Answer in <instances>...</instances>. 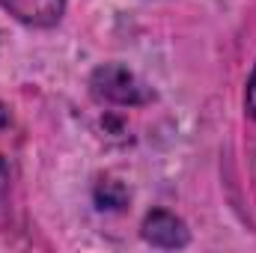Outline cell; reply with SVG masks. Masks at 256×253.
<instances>
[{
  "instance_id": "cell-5",
  "label": "cell",
  "mask_w": 256,
  "mask_h": 253,
  "mask_svg": "<svg viewBox=\"0 0 256 253\" xmlns=\"http://www.w3.org/2000/svg\"><path fill=\"white\" fill-rule=\"evenodd\" d=\"M0 126H6V108L0 104Z\"/></svg>"
},
{
  "instance_id": "cell-1",
  "label": "cell",
  "mask_w": 256,
  "mask_h": 253,
  "mask_svg": "<svg viewBox=\"0 0 256 253\" xmlns=\"http://www.w3.org/2000/svg\"><path fill=\"white\" fill-rule=\"evenodd\" d=\"M90 86L98 102H110V104H143L149 98V90L137 80V74L116 63L96 68Z\"/></svg>"
},
{
  "instance_id": "cell-3",
  "label": "cell",
  "mask_w": 256,
  "mask_h": 253,
  "mask_svg": "<svg viewBox=\"0 0 256 253\" xmlns=\"http://www.w3.org/2000/svg\"><path fill=\"white\" fill-rule=\"evenodd\" d=\"M143 236H146V242H152L158 248H182L188 242L185 224L176 214H170V212H152V214H146Z\"/></svg>"
},
{
  "instance_id": "cell-2",
  "label": "cell",
  "mask_w": 256,
  "mask_h": 253,
  "mask_svg": "<svg viewBox=\"0 0 256 253\" xmlns=\"http://www.w3.org/2000/svg\"><path fill=\"white\" fill-rule=\"evenodd\" d=\"M0 6L30 27H54L63 18L66 0H0Z\"/></svg>"
},
{
  "instance_id": "cell-4",
  "label": "cell",
  "mask_w": 256,
  "mask_h": 253,
  "mask_svg": "<svg viewBox=\"0 0 256 253\" xmlns=\"http://www.w3.org/2000/svg\"><path fill=\"white\" fill-rule=\"evenodd\" d=\"M244 108H248V114L256 120V68L254 74H250V80H248V96H244Z\"/></svg>"
},
{
  "instance_id": "cell-6",
  "label": "cell",
  "mask_w": 256,
  "mask_h": 253,
  "mask_svg": "<svg viewBox=\"0 0 256 253\" xmlns=\"http://www.w3.org/2000/svg\"><path fill=\"white\" fill-rule=\"evenodd\" d=\"M3 182H6V170H3V164H0V190H3Z\"/></svg>"
}]
</instances>
